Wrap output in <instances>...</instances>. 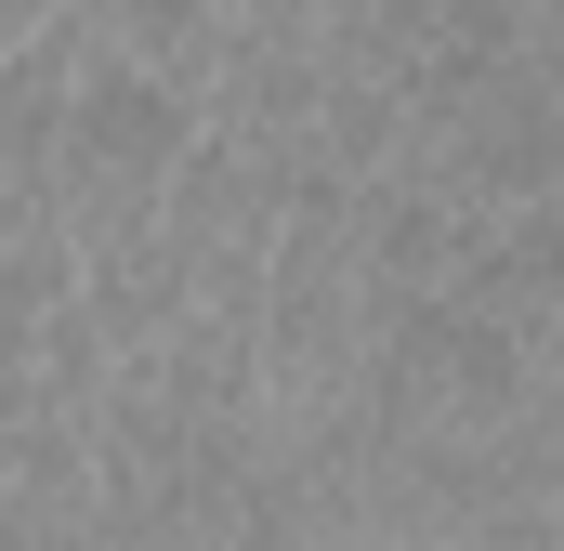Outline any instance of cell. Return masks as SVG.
Listing matches in <instances>:
<instances>
[{
  "instance_id": "6da1fadb",
  "label": "cell",
  "mask_w": 564,
  "mask_h": 551,
  "mask_svg": "<svg viewBox=\"0 0 564 551\" xmlns=\"http://www.w3.org/2000/svg\"><path fill=\"white\" fill-rule=\"evenodd\" d=\"M184 132H197V93L144 79V66H119V53H79L66 132H53V171H40V210L66 224V250L158 224V171L184 158Z\"/></svg>"
},
{
  "instance_id": "3957f363",
  "label": "cell",
  "mask_w": 564,
  "mask_h": 551,
  "mask_svg": "<svg viewBox=\"0 0 564 551\" xmlns=\"http://www.w3.org/2000/svg\"><path fill=\"white\" fill-rule=\"evenodd\" d=\"M40 13H66V0H0V40H26Z\"/></svg>"
},
{
  "instance_id": "7a4b0ae2",
  "label": "cell",
  "mask_w": 564,
  "mask_h": 551,
  "mask_svg": "<svg viewBox=\"0 0 564 551\" xmlns=\"http://www.w3.org/2000/svg\"><path fill=\"white\" fill-rule=\"evenodd\" d=\"M446 302L525 328V342H564V197H525V210H486L446 263Z\"/></svg>"
}]
</instances>
